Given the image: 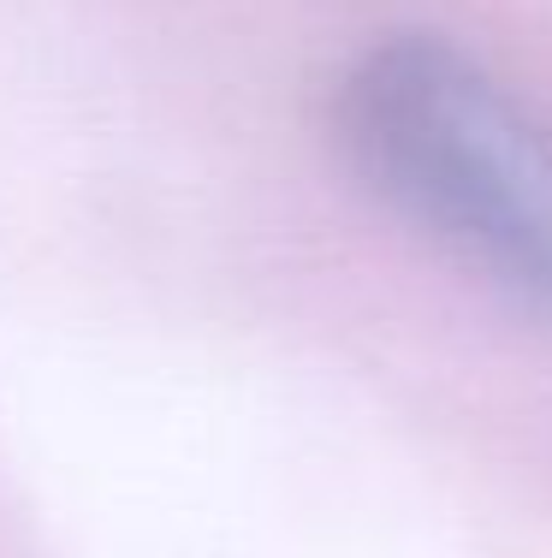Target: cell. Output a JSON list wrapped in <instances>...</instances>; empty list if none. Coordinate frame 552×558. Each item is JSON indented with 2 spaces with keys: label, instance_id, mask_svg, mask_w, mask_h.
Listing matches in <instances>:
<instances>
[{
  "label": "cell",
  "instance_id": "obj_1",
  "mask_svg": "<svg viewBox=\"0 0 552 558\" xmlns=\"http://www.w3.org/2000/svg\"><path fill=\"white\" fill-rule=\"evenodd\" d=\"M357 172L440 244L552 303V131L440 36H392L339 89Z\"/></svg>",
  "mask_w": 552,
  "mask_h": 558
}]
</instances>
